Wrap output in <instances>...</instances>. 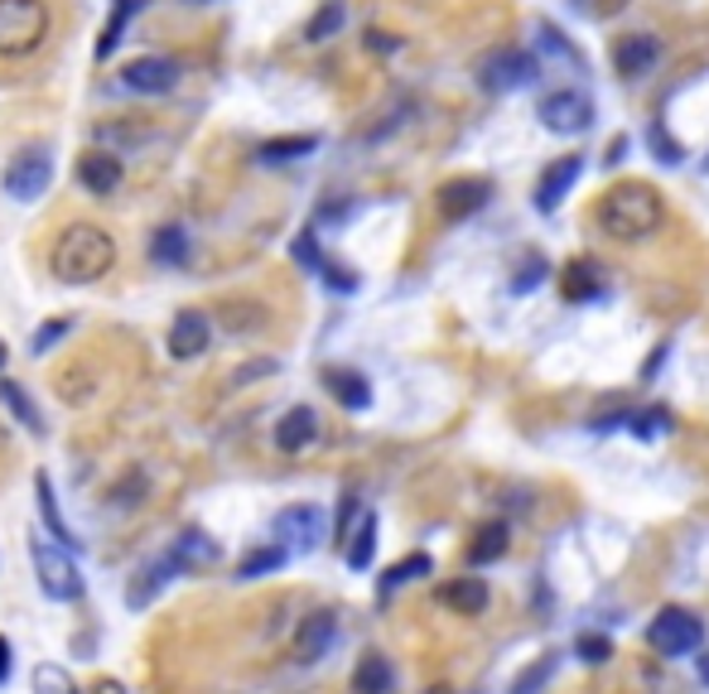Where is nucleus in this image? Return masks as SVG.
<instances>
[{
    "mask_svg": "<svg viewBox=\"0 0 709 694\" xmlns=\"http://www.w3.org/2000/svg\"><path fill=\"white\" fill-rule=\"evenodd\" d=\"M661 217H666L661 188H657V184H642V179L613 184V188L603 194V202H599V227H603L613 241H622V246L651 237V231L661 227Z\"/></svg>",
    "mask_w": 709,
    "mask_h": 694,
    "instance_id": "nucleus-1",
    "label": "nucleus"
},
{
    "mask_svg": "<svg viewBox=\"0 0 709 694\" xmlns=\"http://www.w3.org/2000/svg\"><path fill=\"white\" fill-rule=\"evenodd\" d=\"M111 266H116V241L97 222L63 227L58 241H53V251H49V270L63 285H97Z\"/></svg>",
    "mask_w": 709,
    "mask_h": 694,
    "instance_id": "nucleus-2",
    "label": "nucleus"
},
{
    "mask_svg": "<svg viewBox=\"0 0 709 694\" xmlns=\"http://www.w3.org/2000/svg\"><path fill=\"white\" fill-rule=\"evenodd\" d=\"M49 39L43 0H0V58H29Z\"/></svg>",
    "mask_w": 709,
    "mask_h": 694,
    "instance_id": "nucleus-3",
    "label": "nucleus"
},
{
    "mask_svg": "<svg viewBox=\"0 0 709 694\" xmlns=\"http://www.w3.org/2000/svg\"><path fill=\"white\" fill-rule=\"evenodd\" d=\"M29 559H35V578H39V593L53 603H72L82 593V574L78 564L68 559L63 545L43 541V535H29Z\"/></svg>",
    "mask_w": 709,
    "mask_h": 694,
    "instance_id": "nucleus-4",
    "label": "nucleus"
},
{
    "mask_svg": "<svg viewBox=\"0 0 709 694\" xmlns=\"http://www.w3.org/2000/svg\"><path fill=\"white\" fill-rule=\"evenodd\" d=\"M647 646L666 661H680V656H695L705 646V622L690 613V607H661L647 627Z\"/></svg>",
    "mask_w": 709,
    "mask_h": 694,
    "instance_id": "nucleus-5",
    "label": "nucleus"
},
{
    "mask_svg": "<svg viewBox=\"0 0 709 694\" xmlns=\"http://www.w3.org/2000/svg\"><path fill=\"white\" fill-rule=\"evenodd\" d=\"M535 116H541V126L555 130V136H584L593 126V101H589V92H579V87H555V92H545L535 101Z\"/></svg>",
    "mask_w": 709,
    "mask_h": 694,
    "instance_id": "nucleus-6",
    "label": "nucleus"
},
{
    "mask_svg": "<svg viewBox=\"0 0 709 694\" xmlns=\"http://www.w3.org/2000/svg\"><path fill=\"white\" fill-rule=\"evenodd\" d=\"M0 184H6V194L14 202H35L49 194V184H53V155L49 150H39V145H29V150H20L6 165V174H0Z\"/></svg>",
    "mask_w": 709,
    "mask_h": 694,
    "instance_id": "nucleus-7",
    "label": "nucleus"
},
{
    "mask_svg": "<svg viewBox=\"0 0 709 694\" xmlns=\"http://www.w3.org/2000/svg\"><path fill=\"white\" fill-rule=\"evenodd\" d=\"M535 78H541V63H535V53H526V49H498L477 63L483 92H516V87H526Z\"/></svg>",
    "mask_w": 709,
    "mask_h": 694,
    "instance_id": "nucleus-8",
    "label": "nucleus"
},
{
    "mask_svg": "<svg viewBox=\"0 0 709 694\" xmlns=\"http://www.w3.org/2000/svg\"><path fill=\"white\" fill-rule=\"evenodd\" d=\"M174 82H179V63L165 53H140L121 63V87L126 92H140V97H165L174 92Z\"/></svg>",
    "mask_w": 709,
    "mask_h": 694,
    "instance_id": "nucleus-9",
    "label": "nucleus"
},
{
    "mask_svg": "<svg viewBox=\"0 0 709 694\" xmlns=\"http://www.w3.org/2000/svg\"><path fill=\"white\" fill-rule=\"evenodd\" d=\"M270 531L285 541V549H318V545H324L328 520H324V512H318V506L299 502V506H285V512L275 516Z\"/></svg>",
    "mask_w": 709,
    "mask_h": 694,
    "instance_id": "nucleus-10",
    "label": "nucleus"
},
{
    "mask_svg": "<svg viewBox=\"0 0 709 694\" xmlns=\"http://www.w3.org/2000/svg\"><path fill=\"white\" fill-rule=\"evenodd\" d=\"M213 343V318L203 309H179L169 324V357L174 361H194L198 353H208Z\"/></svg>",
    "mask_w": 709,
    "mask_h": 694,
    "instance_id": "nucleus-11",
    "label": "nucleus"
},
{
    "mask_svg": "<svg viewBox=\"0 0 709 694\" xmlns=\"http://www.w3.org/2000/svg\"><path fill=\"white\" fill-rule=\"evenodd\" d=\"M661 63V39L657 34H622L618 43H613V68H618V78H628V82H637V78H647L651 68Z\"/></svg>",
    "mask_w": 709,
    "mask_h": 694,
    "instance_id": "nucleus-12",
    "label": "nucleus"
},
{
    "mask_svg": "<svg viewBox=\"0 0 709 694\" xmlns=\"http://www.w3.org/2000/svg\"><path fill=\"white\" fill-rule=\"evenodd\" d=\"M174 574H184L179 559H174V549H165V555H155V559H145L140 569H136V578H130V588H126V603H130V607H150L159 593L174 584Z\"/></svg>",
    "mask_w": 709,
    "mask_h": 694,
    "instance_id": "nucleus-13",
    "label": "nucleus"
},
{
    "mask_svg": "<svg viewBox=\"0 0 709 694\" xmlns=\"http://www.w3.org/2000/svg\"><path fill=\"white\" fill-rule=\"evenodd\" d=\"M579 174H584V155H560L555 165H545V174L535 179V208L555 212L564 202V194L579 184Z\"/></svg>",
    "mask_w": 709,
    "mask_h": 694,
    "instance_id": "nucleus-14",
    "label": "nucleus"
},
{
    "mask_svg": "<svg viewBox=\"0 0 709 694\" xmlns=\"http://www.w3.org/2000/svg\"><path fill=\"white\" fill-rule=\"evenodd\" d=\"M121 179H126L121 155H111V150H87V155H78V184H82L92 198H111L116 188H121Z\"/></svg>",
    "mask_w": 709,
    "mask_h": 694,
    "instance_id": "nucleus-15",
    "label": "nucleus"
},
{
    "mask_svg": "<svg viewBox=\"0 0 709 694\" xmlns=\"http://www.w3.org/2000/svg\"><path fill=\"white\" fill-rule=\"evenodd\" d=\"M333 642H338V617L333 613H309L304 617V627L295 632V661L299 665H314V661H324Z\"/></svg>",
    "mask_w": 709,
    "mask_h": 694,
    "instance_id": "nucleus-16",
    "label": "nucleus"
},
{
    "mask_svg": "<svg viewBox=\"0 0 709 694\" xmlns=\"http://www.w3.org/2000/svg\"><path fill=\"white\" fill-rule=\"evenodd\" d=\"M488 198H492L488 179H449L440 188V212L449 222H463V217H473L477 208H488Z\"/></svg>",
    "mask_w": 709,
    "mask_h": 694,
    "instance_id": "nucleus-17",
    "label": "nucleus"
},
{
    "mask_svg": "<svg viewBox=\"0 0 709 694\" xmlns=\"http://www.w3.org/2000/svg\"><path fill=\"white\" fill-rule=\"evenodd\" d=\"M314 439H318L314 405H289V410L275 419V448H280V454H304Z\"/></svg>",
    "mask_w": 709,
    "mask_h": 694,
    "instance_id": "nucleus-18",
    "label": "nucleus"
},
{
    "mask_svg": "<svg viewBox=\"0 0 709 694\" xmlns=\"http://www.w3.org/2000/svg\"><path fill=\"white\" fill-rule=\"evenodd\" d=\"M35 502H39V520H43V531H49V541L53 545H63V549H78L82 541L68 531V520H63V512H58V497H53V477L49 473H35Z\"/></svg>",
    "mask_w": 709,
    "mask_h": 694,
    "instance_id": "nucleus-19",
    "label": "nucleus"
},
{
    "mask_svg": "<svg viewBox=\"0 0 709 694\" xmlns=\"http://www.w3.org/2000/svg\"><path fill=\"white\" fill-rule=\"evenodd\" d=\"M324 386L333 390V400H338L343 410H367V405H372V381L362 371H353V367H328Z\"/></svg>",
    "mask_w": 709,
    "mask_h": 694,
    "instance_id": "nucleus-20",
    "label": "nucleus"
},
{
    "mask_svg": "<svg viewBox=\"0 0 709 694\" xmlns=\"http://www.w3.org/2000/svg\"><path fill=\"white\" fill-rule=\"evenodd\" d=\"M560 295L570 304H589L603 295V270L593 266V260H574V266H564L560 275Z\"/></svg>",
    "mask_w": 709,
    "mask_h": 694,
    "instance_id": "nucleus-21",
    "label": "nucleus"
},
{
    "mask_svg": "<svg viewBox=\"0 0 709 694\" xmlns=\"http://www.w3.org/2000/svg\"><path fill=\"white\" fill-rule=\"evenodd\" d=\"M140 6H145V0H116V6H111L107 24H101V39H97V63H107V58L116 53V43L126 39V29H130V20H136Z\"/></svg>",
    "mask_w": 709,
    "mask_h": 694,
    "instance_id": "nucleus-22",
    "label": "nucleus"
},
{
    "mask_svg": "<svg viewBox=\"0 0 709 694\" xmlns=\"http://www.w3.org/2000/svg\"><path fill=\"white\" fill-rule=\"evenodd\" d=\"M0 405L14 415V425H24L29 434H43V415H39V405L29 400V390L20 381H10V376H0Z\"/></svg>",
    "mask_w": 709,
    "mask_h": 694,
    "instance_id": "nucleus-23",
    "label": "nucleus"
},
{
    "mask_svg": "<svg viewBox=\"0 0 709 694\" xmlns=\"http://www.w3.org/2000/svg\"><path fill=\"white\" fill-rule=\"evenodd\" d=\"M391 685H396L391 661L376 656V651H367V656L357 661V671H353V694H391Z\"/></svg>",
    "mask_w": 709,
    "mask_h": 694,
    "instance_id": "nucleus-24",
    "label": "nucleus"
},
{
    "mask_svg": "<svg viewBox=\"0 0 709 694\" xmlns=\"http://www.w3.org/2000/svg\"><path fill=\"white\" fill-rule=\"evenodd\" d=\"M444 603L463 617H477V613H488V584L483 578H454V584L444 588Z\"/></svg>",
    "mask_w": 709,
    "mask_h": 694,
    "instance_id": "nucleus-25",
    "label": "nucleus"
},
{
    "mask_svg": "<svg viewBox=\"0 0 709 694\" xmlns=\"http://www.w3.org/2000/svg\"><path fill=\"white\" fill-rule=\"evenodd\" d=\"M169 549H174V559H179L184 574H188V569H203V564H217V545H213L203 531H184Z\"/></svg>",
    "mask_w": 709,
    "mask_h": 694,
    "instance_id": "nucleus-26",
    "label": "nucleus"
},
{
    "mask_svg": "<svg viewBox=\"0 0 709 694\" xmlns=\"http://www.w3.org/2000/svg\"><path fill=\"white\" fill-rule=\"evenodd\" d=\"M314 150H318V136H275L256 155H260V165H289V159H304Z\"/></svg>",
    "mask_w": 709,
    "mask_h": 694,
    "instance_id": "nucleus-27",
    "label": "nucleus"
},
{
    "mask_svg": "<svg viewBox=\"0 0 709 694\" xmlns=\"http://www.w3.org/2000/svg\"><path fill=\"white\" fill-rule=\"evenodd\" d=\"M376 555V512H362L357 531H347V569H367Z\"/></svg>",
    "mask_w": 709,
    "mask_h": 694,
    "instance_id": "nucleus-28",
    "label": "nucleus"
},
{
    "mask_svg": "<svg viewBox=\"0 0 709 694\" xmlns=\"http://www.w3.org/2000/svg\"><path fill=\"white\" fill-rule=\"evenodd\" d=\"M150 260L155 266H184L188 260V231L184 227H159L150 237Z\"/></svg>",
    "mask_w": 709,
    "mask_h": 694,
    "instance_id": "nucleus-29",
    "label": "nucleus"
},
{
    "mask_svg": "<svg viewBox=\"0 0 709 694\" xmlns=\"http://www.w3.org/2000/svg\"><path fill=\"white\" fill-rule=\"evenodd\" d=\"M289 549L285 545H260V549H246V555L237 559V578H266L275 569H285Z\"/></svg>",
    "mask_w": 709,
    "mask_h": 694,
    "instance_id": "nucleus-30",
    "label": "nucleus"
},
{
    "mask_svg": "<svg viewBox=\"0 0 709 694\" xmlns=\"http://www.w3.org/2000/svg\"><path fill=\"white\" fill-rule=\"evenodd\" d=\"M343 24H347V6H343V0H324V6L314 10V20L304 24V39H309V43H328Z\"/></svg>",
    "mask_w": 709,
    "mask_h": 694,
    "instance_id": "nucleus-31",
    "label": "nucleus"
},
{
    "mask_svg": "<svg viewBox=\"0 0 709 694\" xmlns=\"http://www.w3.org/2000/svg\"><path fill=\"white\" fill-rule=\"evenodd\" d=\"M506 555V520H492V526H483L473 535L469 545V564H492Z\"/></svg>",
    "mask_w": 709,
    "mask_h": 694,
    "instance_id": "nucleus-32",
    "label": "nucleus"
},
{
    "mask_svg": "<svg viewBox=\"0 0 709 694\" xmlns=\"http://www.w3.org/2000/svg\"><path fill=\"white\" fill-rule=\"evenodd\" d=\"M555 665H560V656L555 651H545V656H535L526 671H521L516 680H512V694H541L545 685H550V675H555Z\"/></svg>",
    "mask_w": 709,
    "mask_h": 694,
    "instance_id": "nucleus-33",
    "label": "nucleus"
},
{
    "mask_svg": "<svg viewBox=\"0 0 709 694\" xmlns=\"http://www.w3.org/2000/svg\"><path fill=\"white\" fill-rule=\"evenodd\" d=\"M92 136H97V145H121V150H136V145H145L155 130L150 126H126V121H101Z\"/></svg>",
    "mask_w": 709,
    "mask_h": 694,
    "instance_id": "nucleus-34",
    "label": "nucleus"
},
{
    "mask_svg": "<svg viewBox=\"0 0 709 694\" xmlns=\"http://www.w3.org/2000/svg\"><path fill=\"white\" fill-rule=\"evenodd\" d=\"M430 569H434V559H430V555H411V559H401L396 569H386V574H382V598H391V593L405 588L411 578H425Z\"/></svg>",
    "mask_w": 709,
    "mask_h": 694,
    "instance_id": "nucleus-35",
    "label": "nucleus"
},
{
    "mask_svg": "<svg viewBox=\"0 0 709 694\" xmlns=\"http://www.w3.org/2000/svg\"><path fill=\"white\" fill-rule=\"evenodd\" d=\"M35 694H82V690L72 685V675L63 671V665L43 661V665H35Z\"/></svg>",
    "mask_w": 709,
    "mask_h": 694,
    "instance_id": "nucleus-36",
    "label": "nucleus"
},
{
    "mask_svg": "<svg viewBox=\"0 0 709 694\" xmlns=\"http://www.w3.org/2000/svg\"><path fill=\"white\" fill-rule=\"evenodd\" d=\"M628 429L637 434V439H657V434L671 429V410H666V405H651V410H642V415H628Z\"/></svg>",
    "mask_w": 709,
    "mask_h": 694,
    "instance_id": "nucleus-37",
    "label": "nucleus"
},
{
    "mask_svg": "<svg viewBox=\"0 0 709 694\" xmlns=\"http://www.w3.org/2000/svg\"><path fill=\"white\" fill-rule=\"evenodd\" d=\"M574 656L584 661V665H603L608 656H613V642H608V636H599V632H584L574 642Z\"/></svg>",
    "mask_w": 709,
    "mask_h": 694,
    "instance_id": "nucleus-38",
    "label": "nucleus"
},
{
    "mask_svg": "<svg viewBox=\"0 0 709 694\" xmlns=\"http://www.w3.org/2000/svg\"><path fill=\"white\" fill-rule=\"evenodd\" d=\"M295 260L309 275H318V266H324V251H318V237H314V227H304L299 237H295Z\"/></svg>",
    "mask_w": 709,
    "mask_h": 694,
    "instance_id": "nucleus-39",
    "label": "nucleus"
},
{
    "mask_svg": "<svg viewBox=\"0 0 709 694\" xmlns=\"http://www.w3.org/2000/svg\"><path fill=\"white\" fill-rule=\"evenodd\" d=\"M318 280H324L328 289H338V295H353L357 289V275L347 266H338V260H324V266H318Z\"/></svg>",
    "mask_w": 709,
    "mask_h": 694,
    "instance_id": "nucleus-40",
    "label": "nucleus"
},
{
    "mask_svg": "<svg viewBox=\"0 0 709 694\" xmlns=\"http://www.w3.org/2000/svg\"><path fill=\"white\" fill-rule=\"evenodd\" d=\"M651 150H657L661 165H680V159H686V145H676L671 136H666V126H661V121L651 126Z\"/></svg>",
    "mask_w": 709,
    "mask_h": 694,
    "instance_id": "nucleus-41",
    "label": "nucleus"
},
{
    "mask_svg": "<svg viewBox=\"0 0 709 694\" xmlns=\"http://www.w3.org/2000/svg\"><path fill=\"white\" fill-rule=\"evenodd\" d=\"M541 280H545V260L531 256V260H521V270L512 275V289H516V295H531V289L541 285Z\"/></svg>",
    "mask_w": 709,
    "mask_h": 694,
    "instance_id": "nucleus-42",
    "label": "nucleus"
},
{
    "mask_svg": "<svg viewBox=\"0 0 709 694\" xmlns=\"http://www.w3.org/2000/svg\"><path fill=\"white\" fill-rule=\"evenodd\" d=\"M68 318H53V324H43L39 333H35V338H29V353H35V357H43V353H49V347L58 343V338H68Z\"/></svg>",
    "mask_w": 709,
    "mask_h": 694,
    "instance_id": "nucleus-43",
    "label": "nucleus"
},
{
    "mask_svg": "<svg viewBox=\"0 0 709 694\" xmlns=\"http://www.w3.org/2000/svg\"><path fill=\"white\" fill-rule=\"evenodd\" d=\"M535 29H541V43H545V49H550V53H560V58H570V63H574V68H584V58H579V53L570 49V39H564V34H560V29H555V24H545V20H541V24H535Z\"/></svg>",
    "mask_w": 709,
    "mask_h": 694,
    "instance_id": "nucleus-44",
    "label": "nucleus"
},
{
    "mask_svg": "<svg viewBox=\"0 0 709 694\" xmlns=\"http://www.w3.org/2000/svg\"><path fill=\"white\" fill-rule=\"evenodd\" d=\"M140 492H145V477H140V473H130V477H126V487H116V492H111V502H116V506H140V502H136Z\"/></svg>",
    "mask_w": 709,
    "mask_h": 694,
    "instance_id": "nucleus-45",
    "label": "nucleus"
},
{
    "mask_svg": "<svg viewBox=\"0 0 709 694\" xmlns=\"http://www.w3.org/2000/svg\"><path fill=\"white\" fill-rule=\"evenodd\" d=\"M367 49H372V53H396L401 39H396V34H382V29H367Z\"/></svg>",
    "mask_w": 709,
    "mask_h": 694,
    "instance_id": "nucleus-46",
    "label": "nucleus"
},
{
    "mask_svg": "<svg viewBox=\"0 0 709 694\" xmlns=\"http://www.w3.org/2000/svg\"><path fill=\"white\" fill-rule=\"evenodd\" d=\"M362 512V506H357V497H353V492H347V497H343V512H338V535H343V541H347V531H353V516Z\"/></svg>",
    "mask_w": 709,
    "mask_h": 694,
    "instance_id": "nucleus-47",
    "label": "nucleus"
},
{
    "mask_svg": "<svg viewBox=\"0 0 709 694\" xmlns=\"http://www.w3.org/2000/svg\"><path fill=\"white\" fill-rule=\"evenodd\" d=\"M266 371H275V361H256V367L237 371V386H242V381H252V376H266Z\"/></svg>",
    "mask_w": 709,
    "mask_h": 694,
    "instance_id": "nucleus-48",
    "label": "nucleus"
},
{
    "mask_svg": "<svg viewBox=\"0 0 709 694\" xmlns=\"http://www.w3.org/2000/svg\"><path fill=\"white\" fill-rule=\"evenodd\" d=\"M10 642H6V636H0V685H6V680H10Z\"/></svg>",
    "mask_w": 709,
    "mask_h": 694,
    "instance_id": "nucleus-49",
    "label": "nucleus"
},
{
    "mask_svg": "<svg viewBox=\"0 0 709 694\" xmlns=\"http://www.w3.org/2000/svg\"><path fill=\"white\" fill-rule=\"evenodd\" d=\"M618 159H628V136H618L613 150H608V165H618Z\"/></svg>",
    "mask_w": 709,
    "mask_h": 694,
    "instance_id": "nucleus-50",
    "label": "nucleus"
},
{
    "mask_svg": "<svg viewBox=\"0 0 709 694\" xmlns=\"http://www.w3.org/2000/svg\"><path fill=\"white\" fill-rule=\"evenodd\" d=\"M92 694H126V685H116V680H97Z\"/></svg>",
    "mask_w": 709,
    "mask_h": 694,
    "instance_id": "nucleus-51",
    "label": "nucleus"
},
{
    "mask_svg": "<svg viewBox=\"0 0 709 694\" xmlns=\"http://www.w3.org/2000/svg\"><path fill=\"white\" fill-rule=\"evenodd\" d=\"M700 680H705V685H709V656H700Z\"/></svg>",
    "mask_w": 709,
    "mask_h": 694,
    "instance_id": "nucleus-52",
    "label": "nucleus"
},
{
    "mask_svg": "<svg viewBox=\"0 0 709 694\" xmlns=\"http://www.w3.org/2000/svg\"><path fill=\"white\" fill-rule=\"evenodd\" d=\"M430 694H449V690H430Z\"/></svg>",
    "mask_w": 709,
    "mask_h": 694,
    "instance_id": "nucleus-53",
    "label": "nucleus"
},
{
    "mask_svg": "<svg viewBox=\"0 0 709 694\" xmlns=\"http://www.w3.org/2000/svg\"><path fill=\"white\" fill-rule=\"evenodd\" d=\"M194 6H198V0H194Z\"/></svg>",
    "mask_w": 709,
    "mask_h": 694,
    "instance_id": "nucleus-54",
    "label": "nucleus"
}]
</instances>
